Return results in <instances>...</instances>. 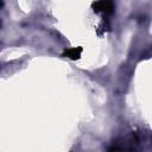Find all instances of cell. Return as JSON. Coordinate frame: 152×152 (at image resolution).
I'll use <instances>...</instances> for the list:
<instances>
[{"mask_svg": "<svg viewBox=\"0 0 152 152\" xmlns=\"http://www.w3.org/2000/svg\"><path fill=\"white\" fill-rule=\"evenodd\" d=\"M93 11L95 13L109 15L114 12V2L113 0H97L93 4Z\"/></svg>", "mask_w": 152, "mask_h": 152, "instance_id": "obj_1", "label": "cell"}, {"mask_svg": "<svg viewBox=\"0 0 152 152\" xmlns=\"http://www.w3.org/2000/svg\"><path fill=\"white\" fill-rule=\"evenodd\" d=\"M81 53H82V48H69V49L64 50L63 56L75 61L81 57Z\"/></svg>", "mask_w": 152, "mask_h": 152, "instance_id": "obj_2", "label": "cell"}, {"mask_svg": "<svg viewBox=\"0 0 152 152\" xmlns=\"http://www.w3.org/2000/svg\"><path fill=\"white\" fill-rule=\"evenodd\" d=\"M0 6H1V1H0Z\"/></svg>", "mask_w": 152, "mask_h": 152, "instance_id": "obj_3", "label": "cell"}]
</instances>
